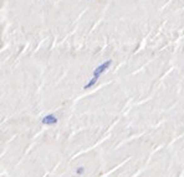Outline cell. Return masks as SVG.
<instances>
[{
  "label": "cell",
  "mask_w": 184,
  "mask_h": 177,
  "mask_svg": "<svg viewBox=\"0 0 184 177\" xmlns=\"http://www.w3.org/2000/svg\"><path fill=\"white\" fill-rule=\"evenodd\" d=\"M111 63H112V60H107L105 63H102V65H100L98 67H96L95 70H93V77H96V78H100V76L108 70V67L111 66Z\"/></svg>",
  "instance_id": "1"
},
{
  "label": "cell",
  "mask_w": 184,
  "mask_h": 177,
  "mask_svg": "<svg viewBox=\"0 0 184 177\" xmlns=\"http://www.w3.org/2000/svg\"><path fill=\"white\" fill-rule=\"evenodd\" d=\"M57 122H59V119H57L53 114H47V115H45V117L42 118V120H41V123H42L44 125H55Z\"/></svg>",
  "instance_id": "2"
},
{
  "label": "cell",
  "mask_w": 184,
  "mask_h": 177,
  "mask_svg": "<svg viewBox=\"0 0 184 177\" xmlns=\"http://www.w3.org/2000/svg\"><path fill=\"white\" fill-rule=\"evenodd\" d=\"M97 81H98V78H96V77H92V78L90 79V82H88L87 84H85V86H83V89H88V88L93 87V86L97 83Z\"/></svg>",
  "instance_id": "3"
},
{
  "label": "cell",
  "mask_w": 184,
  "mask_h": 177,
  "mask_svg": "<svg viewBox=\"0 0 184 177\" xmlns=\"http://www.w3.org/2000/svg\"><path fill=\"white\" fill-rule=\"evenodd\" d=\"M83 172H85V167H79V169H77V171H76V174H77V175H82Z\"/></svg>",
  "instance_id": "4"
}]
</instances>
